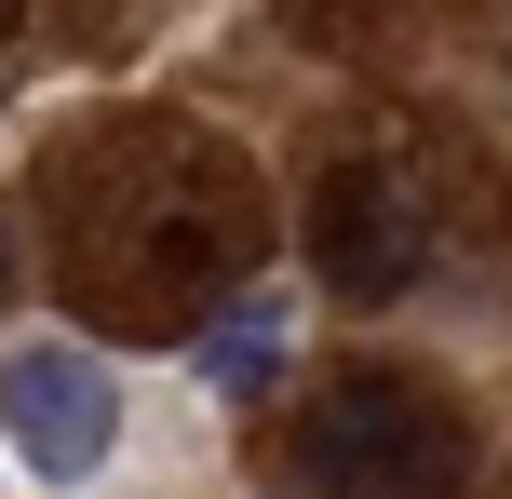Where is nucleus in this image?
<instances>
[{
    "label": "nucleus",
    "instance_id": "obj_1",
    "mask_svg": "<svg viewBox=\"0 0 512 499\" xmlns=\"http://www.w3.org/2000/svg\"><path fill=\"white\" fill-rule=\"evenodd\" d=\"M297 486H324V499H445V486H472V419L405 365H351L297 419Z\"/></svg>",
    "mask_w": 512,
    "mask_h": 499
},
{
    "label": "nucleus",
    "instance_id": "obj_2",
    "mask_svg": "<svg viewBox=\"0 0 512 499\" xmlns=\"http://www.w3.org/2000/svg\"><path fill=\"white\" fill-rule=\"evenodd\" d=\"M0 446H14L41 486H95L108 446H122V378H108L81 338L0 351Z\"/></svg>",
    "mask_w": 512,
    "mask_h": 499
},
{
    "label": "nucleus",
    "instance_id": "obj_3",
    "mask_svg": "<svg viewBox=\"0 0 512 499\" xmlns=\"http://www.w3.org/2000/svg\"><path fill=\"white\" fill-rule=\"evenodd\" d=\"M310 270H324L337 297H405L418 270H432V189L405 176V162H337L324 189H310Z\"/></svg>",
    "mask_w": 512,
    "mask_h": 499
},
{
    "label": "nucleus",
    "instance_id": "obj_4",
    "mask_svg": "<svg viewBox=\"0 0 512 499\" xmlns=\"http://www.w3.org/2000/svg\"><path fill=\"white\" fill-rule=\"evenodd\" d=\"M283 351H297V324H283V297H256V311H230V324H203V392H230V405H256L283 378Z\"/></svg>",
    "mask_w": 512,
    "mask_h": 499
},
{
    "label": "nucleus",
    "instance_id": "obj_5",
    "mask_svg": "<svg viewBox=\"0 0 512 499\" xmlns=\"http://www.w3.org/2000/svg\"><path fill=\"white\" fill-rule=\"evenodd\" d=\"M0 41H14V0H0Z\"/></svg>",
    "mask_w": 512,
    "mask_h": 499
},
{
    "label": "nucleus",
    "instance_id": "obj_6",
    "mask_svg": "<svg viewBox=\"0 0 512 499\" xmlns=\"http://www.w3.org/2000/svg\"><path fill=\"white\" fill-rule=\"evenodd\" d=\"M0 257H14V230H0Z\"/></svg>",
    "mask_w": 512,
    "mask_h": 499
}]
</instances>
